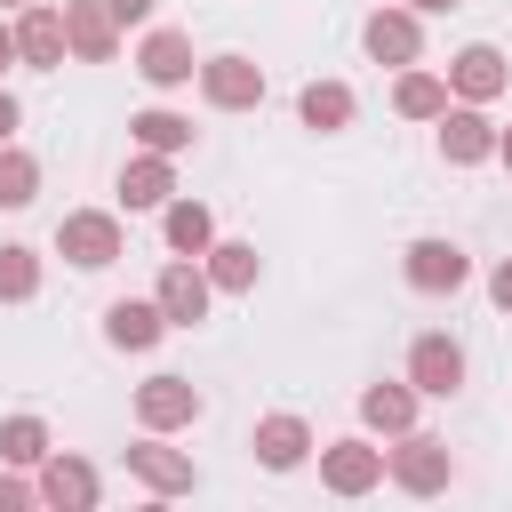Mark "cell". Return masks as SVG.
Instances as JSON below:
<instances>
[{
  "mask_svg": "<svg viewBox=\"0 0 512 512\" xmlns=\"http://www.w3.org/2000/svg\"><path fill=\"white\" fill-rule=\"evenodd\" d=\"M384 472H392L408 496H440V488L456 480V456H448V440H432V432H400V448L384 456Z\"/></svg>",
  "mask_w": 512,
  "mask_h": 512,
  "instance_id": "obj_1",
  "label": "cell"
},
{
  "mask_svg": "<svg viewBox=\"0 0 512 512\" xmlns=\"http://www.w3.org/2000/svg\"><path fill=\"white\" fill-rule=\"evenodd\" d=\"M56 256H72L80 272H104V264L120 256V216H104V208H72V216L56 224Z\"/></svg>",
  "mask_w": 512,
  "mask_h": 512,
  "instance_id": "obj_2",
  "label": "cell"
},
{
  "mask_svg": "<svg viewBox=\"0 0 512 512\" xmlns=\"http://www.w3.org/2000/svg\"><path fill=\"white\" fill-rule=\"evenodd\" d=\"M400 272H408V288H424V296H456V288L472 280V256H464L456 240H408Z\"/></svg>",
  "mask_w": 512,
  "mask_h": 512,
  "instance_id": "obj_3",
  "label": "cell"
},
{
  "mask_svg": "<svg viewBox=\"0 0 512 512\" xmlns=\"http://www.w3.org/2000/svg\"><path fill=\"white\" fill-rule=\"evenodd\" d=\"M208 296H216V288H208V272H200L192 256H176V264L160 272V288H152V304H160L168 328H200V320H208Z\"/></svg>",
  "mask_w": 512,
  "mask_h": 512,
  "instance_id": "obj_4",
  "label": "cell"
},
{
  "mask_svg": "<svg viewBox=\"0 0 512 512\" xmlns=\"http://www.w3.org/2000/svg\"><path fill=\"white\" fill-rule=\"evenodd\" d=\"M408 384H416V392H432V400L464 392V344H456V336H440V328H432V336H416V344H408Z\"/></svg>",
  "mask_w": 512,
  "mask_h": 512,
  "instance_id": "obj_5",
  "label": "cell"
},
{
  "mask_svg": "<svg viewBox=\"0 0 512 512\" xmlns=\"http://www.w3.org/2000/svg\"><path fill=\"white\" fill-rule=\"evenodd\" d=\"M200 96H208L216 112H248V104H264V64H248V56H208V64H200Z\"/></svg>",
  "mask_w": 512,
  "mask_h": 512,
  "instance_id": "obj_6",
  "label": "cell"
},
{
  "mask_svg": "<svg viewBox=\"0 0 512 512\" xmlns=\"http://www.w3.org/2000/svg\"><path fill=\"white\" fill-rule=\"evenodd\" d=\"M64 48H72L80 64H112V48H120V16H112L104 0H64Z\"/></svg>",
  "mask_w": 512,
  "mask_h": 512,
  "instance_id": "obj_7",
  "label": "cell"
},
{
  "mask_svg": "<svg viewBox=\"0 0 512 512\" xmlns=\"http://www.w3.org/2000/svg\"><path fill=\"white\" fill-rule=\"evenodd\" d=\"M200 416V392L184 384V376H144L136 384V424L144 432H176V424H192Z\"/></svg>",
  "mask_w": 512,
  "mask_h": 512,
  "instance_id": "obj_8",
  "label": "cell"
},
{
  "mask_svg": "<svg viewBox=\"0 0 512 512\" xmlns=\"http://www.w3.org/2000/svg\"><path fill=\"white\" fill-rule=\"evenodd\" d=\"M320 480H328L336 496H368V488L384 480V448H368V440H328V448H320Z\"/></svg>",
  "mask_w": 512,
  "mask_h": 512,
  "instance_id": "obj_9",
  "label": "cell"
},
{
  "mask_svg": "<svg viewBox=\"0 0 512 512\" xmlns=\"http://www.w3.org/2000/svg\"><path fill=\"white\" fill-rule=\"evenodd\" d=\"M360 48H368L376 64H416V56H424V32H416V8H376V16L360 24Z\"/></svg>",
  "mask_w": 512,
  "mask_h": 512,
  "instance_id": "obj_10",
  "label": "cell"
},
{
  "mask_svg": "<svg viewBox=\"0 0 512 512\" xmlns=\"http://www.w3.org/2000/svg\"><path fill=\"white\" fill-rule=\"evenodd\" d=\"M440 160H456V168H480V160H496V128H488V112H480V104H456V112H440Z\"/></svg>",
  "mask_w": 512,
  "mask_h": 512,
  "instance_id": "obj_11",
  "label": "cell"
},
{
  "mask_svg": "<svg viewBox=\"0 0 512 512\" xmlns=\"http://www.w3.org/2000/svg\"><path fill=\"white\" fill-rule=\"evenodd\" d=\"M504 48H488V40H472V48H456V64H448V88L464 96V104H488V96H504Z\"/></svg>",
  "mask_w": 512,
  "mask_h": 512,
  "instance_id": "obj_12",
  "label": "cell"
},
{
  "mask_svg": "<svg viewBox=\"0 0 512 512\" xmlns=\"http://www.w3.org/2000/svg\"><path fill=\"white\" fill-rule=\"evenodd\" d=\"M128 472H136L152 496H192V488H200L192 456H176V448H160V440H136V448H128Z\"/></svg>",
  "mask_w": 512,
  "mask_h": 512,
  "instance_id": "obj_13",
  "label": "cell"
},
{
  "mask_svg": "<svg viewBox=\"0 0 512 512\" xmlns=\"http://www.w3.org/2000/svg\"><path fill=\"white\" fill-rule=\"evenodd\" d=\"M136 72H144L152 88H184V80H192L200 64H192V40L160 24V32H144V48H136Z\"/></svg>",
  "mask_w": 512,
  "mask_h": 512,
  "instance_id": "obj_14",
  "label": "cell"
},
{
  "mask_svg": "<svg viewBox=\"0 0 512 512\" xmlns=\"http://www.w3.org/2000/svg\"><path fill=\"white\" fill-rule=\"evenodd\" d=\"M248 448H256V464H264V472H296V464L312 456V424H304V416H264Z\"/></svg>",
  "mask_w": 512,
  "mask_h": 512,
  "instance_id": "obj_15",
  "label": "cell"
},
{
  "mask_svg": "<svg viewBox=\"0 0 512 512\" xmlns=\"http://www.w3.org/2000/svg\"><path fill=\"white\" fill-rule=\"evenodd\" d=\"M16 56L32 72H56L64 64V8H24L16 16Z\"/></svg>",
  "mask_w": 512,
  "mask_h": 512,
  "instance_id": "obj_16",
  "label": "cell"
},
{
  "mask_svg": "<svg viewBox=\"0 0 512 512\" xmlns=\"http://www.w3.org/2000/svg\"><path fill=\"white\" fill-rule=\"evenodd\" d=\"M168 336V320H160V304H136V296H120V304H104V344H120V352H152Z\"/></svg>",
  "mask_w": 512,
  "mask_h": 512,
  "instance_id": "obj_17",
  "label": "cell"
},
{
  "mask_svg": "<svg viewBox=\"0 0 512 512\" xmlns=\"http://www.w3.org/2000/svg\"><path fill=\"white\" fill-rule=\"evenodd\" d=\"M40 504L88 512V504H96V464H80V456H40Z\"/></svg>",
  "mask_w": 512,
  "mask_h": 512,
  "instance_id": "obj_18",
  "label": "cell"
},
{
  "mask_svg": "<svg viewBox=\"0 0 512 512\" xmlns=\"http://www.w3.org/2000/svg\"><path fill=\"white\" fill-rule=\"evenodd\" d=\"M168 192H176L168 152H136V160L120 168V200H128V208H168Z\"/></svg>",
  "mask_w": 512,
  "mask_h": 512,
  "instance_id": "obj_19",
  "label": "cell"
},
{
  "mask_svg": "<svg viewBox=\"0 0 512 512\" xmlns=\"http://www.w3.org/2000/svg\"><path fill=\"white\" fill-rule=\"evenodd\" d=\"M296 112H304V128L336 136V128H352V88H344V80H312V88L296 96Z\"/></svg>",
  "mask_w": 512,
  "mask_h": 512,
  "instance_id": "obj_20",
  "label": "cell"
},
{
  "mask_svg": "<svg viewBox=\"0 0 512 512\" xmlns=\"http://www.w3.org/2000/svg\"><path fill=\"white\" fill-rule=\"evenodd\" d=\"M160 224H168V248H176V256H208V240H216V216H208L200 200H168Z\"/></svg>",
  "mask_w": 512,
  "mask_h": 512,
  "instance_id": "obj_21",
  "label": "cell"
},
{
  "mask_svg": "<svg viewBox=\"0 0 512 512\" xmlns=\"http://www.w3.org/2000/svg\"><path fill=\"white\" fill-rule=\"evenodd\" d=\"M208 288H224V296L256 288V248L248 240H208Z\"/></svg>",
  "mask_w": 512,
  "mask_h": 512,
  "instance_id": "obj_22",
  "label": "cell"
},
{
  "mask_svg": "<svg viewBox=\"0 0 512 512\" xmlns=\"http://www.w3.org/2000/svg\"><path fill=\"white\" fill-rule=\"evenodd\" d=\"M360 416H368L376 432H408V424H416V384H368V392H360Z\"/></svg>",
  "mask_w": 512,
  "mask_h": 512,
  "instance_id": "obj_23",
  "label": "cell"
},
{
  "mask_svg": "<svg viewBox=\"0 0 512 512\" xmlns=\"http://www.w3.org/2000/svg\"><path fill=\"white\" fill-rule=\"evenodd\" d=\"M392 104H400L408 120H440V112H448V80H440V72H400Z\"/></svg>",
  "mask_w": 512,
  "mask_h": 512,
  "instance_id": "obj_24",
  "label": "cell"
},
{
  "mask_svg": "<svg viewBox=\"0 0 512 512\" xmlns=\"http://www.w3.org/2000/svg\"><path fill=\"white\" fill-rule=\"evenodd\" d=\"M128 128H136V144H144V152H168V160L192 144V120H184V112H160V104H152V112H136Z\"/></svg>",
  "mask_w": 512,
  "mask_h": 512,
  "instance_id": "obj_25",
  "label": "cell"
},
{
  "mask_svg": "<svg viewBox=\"0 0 512 512\" xmlns=\"http://www.w3.org/2000/svg\"><path fill=\"white\" fill-rule=\"evenodd\" d=\"M32 192H40V160L0 144V208H32Z\"/></svg>",
  "mask_w": 512,
  "mask_h": 512,
  "instance_id": "obj_26",
  "label": "cell"
},
{
  "mask_svg": "<svg viewBox=\"0 0 512 512\" xmlns=\"http://www.w3.org/2000/svg\"><path fill=\"white\" fill-rule=\"evenodd\" d=\"M0 456H8V464H40V456H48V424H40V416H8V424H0Z\"/></svg>",
  "mask_w": 512,
  "mask_h": 512,
  "instance_id": "obj_27",
  "label": "cell"
},
{
  "mask_svg": "<svg viewBox=\"0 0 512 512\" xmlns=\"http://www.w3.org/2000/svg\"><path fill=\"white\" fill-rule=\"evenodd\" d=\"M32 288H40V256L8 240V248H0V296H8V304H24Z\"/></svg>",
  "mask_w": 512,
  "mask_h": 512,
  "instance_id": "obj_28",
  "label": "cell"
},
{
  "mask_svg": "<svg viewBox=\"0 0 512 512\" xmlns=\"http://www.w3.org/2000/svg\"><path fill=\"white\" fill-rule=\"evenodd\" d=\"M32 496H40V488H24V480H0V512H24Z\"/></svg>",
  "mask_w": 512,
  "mask_h": 512,
  "instance_id": "obj_29",
  "label": "cell"
},
{
  "mask_svg": "<svg viewBox=\"0 0 512 512\" xmlns=\"http://www.w3.org/2000/svg\"><path fill=\"white\" fill-rule=\"evenodd\" d=\"M488 296H496V304H504V312H512V256H504V264H496V272H488Z\"/></svg>",
  "mask_w": 512,
  "mask_h": 512,
  "instance_id": "obj_30",
  "label": "cell"
},
{
  "mask_svg": "<svg viewBox=\"0 0 512 512\" xmlns=\"http://www.w3.org/2000/svg\"><path fill=\"white\" fill-rule=\"evenodd\" d=\"M104 8H112L120 24H144V16H152V0H104Z\"/></svg>",
  "mask_w": 512,
  "mask_h": 512,
  "instance_id": "obj_31",
  "label": "cell"
},
{
  "mask_svg": "<svg viewBox=\"0 0 512 512\" xmlns=\"http://www.w3.org/2000/svg\"><path fill=\"white\" fill-rule=\"evenodd\" d=\"M16 120H24V112H16V96H8V88H0V144H8V136H16Z\"/></svg>",
  "mask_w": 512,
  "mask_h": 512,
  "instance_id": "obj_32",
  "label": "cell"
},
{
  "mask_svg": "<svg viewBox=\"0 0 512 512\" xmlns=\"http://www.w3.org/2000/svg\"><path fill=\"white\" fill-rule=\"evenodd\" d=\"M8 64H24V56H16V24H0V72H8Z\"/></svg>",
  "mask_w": 512,
  "mask_h": 512,
  "instance_id": "obj_33",
  "label": "cell"
},
{
  "mask_svg": "<svg viewBox=\"0 0 512 512\" xmlns=\"http://www.w3.org/2000/svg\"><path fill=\"white\" fill-rule=\"evenodd\" d=\"M408 8H416V16H440V8H456V0H408Z\"/></svg>",
  "mask_w": 512,
  "mask_h": 512,
  "instance_id": "obj_34",
  "label": "cell"
},
{
  "mask_svg": "<svg viewBox=\"0 0 512 512\" xmlns=\"http://www.w3.org/2000/svg\"><path fill=\"white\" fill-rule=\"evenodd\" d=\"M496 160H504V168H512V128H496Z\"/></svg>",
  "mask_w": 512,
  "mask_h": 512,
  "instance_id": "obj_35",
  "label": "cell"
},
{
  "mask_svg": "<svg viewBox=\"0 0 512 512\" xmlns=\"http://www.w3.org/2000/svg\"><path fill=\"white\" fill-rule=\"evenodd\" d=\"M0 8H16V0H0Z\"/></svg>",
  "mask_w": 512,
  "mask_h": 512,
  "instance_id": "obj_36",
  "label": "cell"
}]
</instances>
